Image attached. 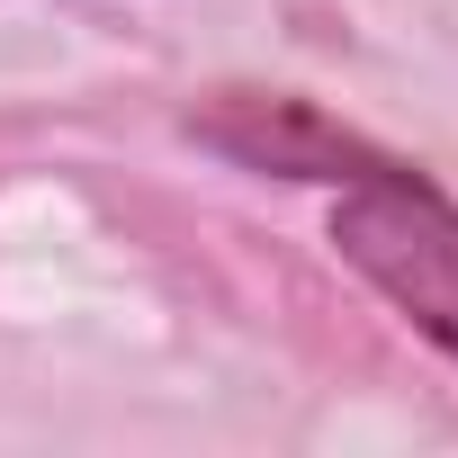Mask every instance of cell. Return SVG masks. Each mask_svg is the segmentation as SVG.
I'll list each match as a JSON object with an SVG mask.
<instances>
[{
	"mask_svg": "<svg viewBox=\"0 0 458 458\" xmlns=\"http://www.w3.org/2000/svg\"><path fill=\"white\" fill-rule=\"evenodd\" d=\"M333 252L440 351L458 360V207L404 171V162H377L342 189L333 207Z\"/></svg>",
	"mask_w": 458,
	"mask_h": 458,
	"instance_id": "1",
	"label": "cell"
},
{
	"mask_svg": "<svg viewBox=\"0 0 458 458\" xmlns=\"http://www.w3.org/2000/svg\"><path fill=\"white\" fill-rule=\"evenodd\" d=\"M180 126H189L207 153H225L234 171H270V180H333V189H351L360 171L386 162V153H377L369 135H351L333 108H315V99H297V90H252V81L207 90Z\"/></svg>",
	"mask_w": 458,
	"mask_h": 458,
	"instance_id": "2",
	"label": "cell"
}]
</instances>
